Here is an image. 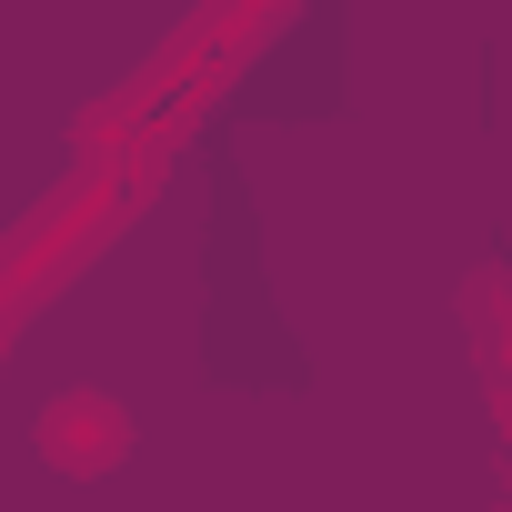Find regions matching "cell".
<instances>
[{
  "instance_id": "cell-1",
  "label": "cell",
  "mask_w": 512,
  "mask_h": 512,
  "mask_svg": "<svg viewBox=\"0 0 512 512\" xmlns=\"http://www.w3.org/2000/svg\"><path fill=\"white\" fill-rule=\"evenodd\" d=\"M161 181V151H121V161H81L71 171V191L31 221V231H11V241H0V332H11L61 272H81L91 262V251L131 221V201Z\"/></svg>"
},
{
  "instance_id": "cell-3",
  "label": "cell",
  "mask_w": 512,
  "mask_h": 512,
  "mask_svg": "<svg viewBox=\"0 0 512 512\" xmlns=\"http://www.w3.org/2000/svg\"><path fill=\"white\" fill-rule=\"evenodd\" d=\"M0 352H11V332H0Z\"/></svg>"
},
{
  "instance_id": "cell-2",
  "label": "cell",
  "mask_w": 512,
  "mask_h": 512,
  "mask_svg": "<svg viewBox=\"0 0 512 512\" xmlns=\"http://www.w3.org/2000/svg\"><path fill=\"white\" fill-rule=\"evenodd\" d=\"M31 452H41L61 482H111V472L131 462V412H121L101 382H71V392H51V402H41Z\"/></svg>"
}]
</instances>
